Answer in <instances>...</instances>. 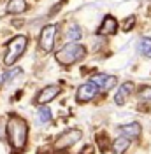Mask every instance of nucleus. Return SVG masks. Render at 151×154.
I'll return each instance as SVG.
<instances>
[{"instance_id": "f257e3e1", "label": "nucleus", "mask_w": 151, "mask_h": 154, "mask_svg": "<svg viewBox=\"0 0 151 154\" xmlns=\"http://www.w3.org/2000/svg\"><path fill=\"white\" fill-rule=\"evenodd\" d=\"M7 140H9L12 152H19L25 149L28 140V125L18 114H11L7 117Z\"/></svg>"}, {"instance_id": "f03ea898", "label": "nucleus", "mask_w": 151, "mask_h": 154, "mask_svg": "<svg viewBox=\"0 0 151 154\" xmlns=\"http://www.w3.org/2000/svg\"><path fill=\"white\" fill-rule=\"evenodd\" d=\"M86 56V48L79 42H69L62 49L56 51V60L63 67H70Z\"/></svg>"}, {"instance_id": "7ed1b4c3", "label": "nucleus", "mask_w": 151, "mask_h": 154, "mask_svg": "<svg viewBox=\"0 0 151 154\" xmlns=\"http://www.w3.org/2000/svg\"><path fill=\"white\" fill-rule=\"evenodd\" d=\"M27 44H28V38L25 35H16L14 38H11L7 42V48H5V54H4V63L11 67L18 61V58L25 53L27 49Z\"/></svg>"}, {"instance_id": "20e7f679", "label": "nucleus", "mask_w": 151, "mask_h": 154, "mask_svg": "<svg viewBox=\"0 0 151 154\" xmlns=\"http://www.w3.org/2000/svg\"><path fill=\"white\" fill-rule=\"evenodd\" d=\"M81 137H83V131H81V130H76V128L65 130V131L56 138L55 147H56L58 151H60V149H69V147H72L77 140H81Z\"/></svg>"}, {"instance_id": "39448f33", "label": "nucleus", "mask_w": 151, "mask_h": 154, "mask_svg": "<svg viewBox=\"0 0 151 154\" xmlns=\"http://www.w3.org/2000/svg\"><path fill=\"white\" fill-rule=\"evenodd\" d=\"M98 93H100V88L97 86L92 79H90V81H86L85 84H81V86L77 88V91H76V98H77V102L85 103V102L93 100Z\"/></svg>"}, {"instance_id": "423d86ee", "label": "nucleus", "mask_w": 151, "mask_h": 154, "mask_svg": "<svg viewBox=\"0 0 151 154\" xmlns=\"http://www.w3.org/2000/svg\"><path fill=\"white\" fill-rule=\"evenodd\" d=\"M55 37H56V26L55 25H47L42 28L40 32V37H39V46L42 51L49 53L53 46H55Z\"/></svg>"}, {"instance_id": "0eeeda50", "label": "nucleus", "mask_w": 151, "mask_h": 154, "mask_svg": "<svg viewBox=\"0 0 151 154\" xmlns=\"http://www.w3.org/2000/svg\"><path fill=\"white\" fill-rule=\"evenodd\" d=\"M60 93H62V86H58V84H49V86H46L37 95L35 103H37V105H46L49 102H53Z\"/></svg>"}, {"instance_id": "6e6552de", "label": "nucleus", "mask_w": 151, "mask_h": 154, "mask_svg": "<svg viewBox=\"0 0 151 154\" xmlns=\"http://www.w3.org/2000/svg\"><path fill=\"white\" fill-rule=\"evenodd\" d=\"M92 81L100 88V93H107V91H111V89L118 84V77L116 75H105V74H95V75L92 77Z\"/></svg>"}, {"instance_id": "1a4fd4ad", "label": "nucleus", "mask_w": 151, "mask_h": 154, "mask_svg": "<svg viewBox=\"0 0 151 154\" xmlns=\"http://www.w3.org/2000/svg\"><path fill=\"white\" fill-rule=\"evenodd\" d=\"M132 93H133V82H130V81L123 82L121 86L118 88L116 95H114V103H116V105H123Z\"/></svg>"}, {"instance_id": "9d476101", "label": "nucleus", "mask_w": 151, "mask_h": 154, "mask_svg": "<svg viewBox=\"0 0 151 154\" xmlns=\"http://www.w3.org/2000/svg\"><path fill=\"white\" fill-rule=\"evenodd\" d=\"M142 133V126L137 123V121H133V123H128V125H123L120 128V135L123 137H127L128 140H137Z\"/></svg>"}, {"instance_id": "9b49d317", "label": "nucleus", "mask_w": 151, "mask_h": 154, "mask_svg": "<svg viewBox=\"0 0 151 154\" xmlns=\"http://www.w3.org/2000/svg\"><path fill=\"white\" fill-rule=\"evenodd\" d=\"M116 32H118V21L114 19V16L107 14L102 21V25H100V28H98V33L100 35H114Z\"/></svg>"}, {"instance_id": "f8f14e48", "label": "nucleus", "mask_w": 151, "mask_h": 154, "mask_svg": "<svg viewBox=\"0 0 151 154\" xmlns=\"http://www.w3.org/2000/svg\"><path fill=\"white\" fill-rule=\"evenodd\" d=\"M28 9V4H27V0H9V4H7V14H21V12H25V11Z\"/></svg>"}, {"instance_id": "ddd939ff", "label": "nucleus", "mask_w": 151, "mask_h": 154, "mask_svg": "<svg viewBox=\"0 0 151 154\" xmlns=\"http://www.w3.org/2000/svg\"><path fill=\"white\" fill-rule=\"evenodd\" d=\"M137 53L144 58H151V37H141L137 42Z\"/></svg>"}, {"instance_id": "4468645a", "label": "nucleus", "mask_w": 151, "mask_h": 154, "mask_svg": "<svg viewBox=\"0 0 151 154\" xmlns=\"http://www.w3.org/2000/svg\"><path fill=\"white\" fill-rule=\"evenodd\" d=\"M130 147V140L127 138V137H123V135H120L116 140L113 142V152L114 154H123L127 149Z\"/></svg>"}, {"instance_id": "2eb2a0df", "label": "nucleus", "mask_w": 151, "mask_h": 154, "mask_svg": "<svg viewBox=\"0 0 151 154\" xmlns=\"http://www.w3.org/2000/svg\"><path fill=\"white\" fill-rule=\"evenodd\" d=\"M81 37H83V32H81L79 26H70V28L67 30V38L70 42H77Z\"/></svg>"}, {"instance_id": "dca6fc26", "label": "nucleus", "mask_w": 151, "mask_h": 154, "mask_svg": "<svg viewBox=\"0 0 151 154\" xmlns=\"http://www.w3.org/2000/svg\"><path fill=\"white\" fill-rule=\"evenodd\" d=\"M19 74H21V68H11V70H7V72L2 75V84H9L11 81L16 75H19Z\"/></svg>"}, {"instance_id": "f3484780", "label": "nucleus", "mask_w": 151, "mask_h": 154, "mask_svg": "<svg viewBox=\"0 0 151 154\" xmlns=\"http://www.w3.org/2000/svg\"><path fill=\"white\" fill-rule=\"evenodd\" d=\"M37 116H39V121H40V123H49L51 117H53L51 110H49V107H40L39 112H37Z\"/></svg>"}, {"instance_id": "a211bd4d", "label": "nucleus", "mask_w": 151, "mask_h": 154, "mask_svg": "<svg viewBox=\"0 0 151 154\" xmlns=\"http://www.w3.org/2000/svg\"><path fill=\"white\" fill-rule=\"evenodd\" d=\"M137 96H139L141 100H148V102H151V86H142L141 89H139Z\"/></svg>"}, {"instance_id": "6ab92c4d", "label": "nucleus", "mask_w": 151, "mask_h": 154, "mask_svg": "<svg viewBox=\"0 0 151 154\" xmlns=\"http://www.w3.org/2000/svg\"><path fill=\"white\" fill-rule=\"evenodd\" d=\"M133 23H135V18H133V16H128V18L125 19V23H123L121 28L125 30V32H128V30H130V28L133 26Z\"/></svg>"}, {"instance_id": "aec40b11", "label": "nucleus", "mask_w": 151, "mask_h": 154, "mask_svg": "<svg viewBox=\"0 0 151 154\" xmlns=\"http://www.w3.org/2000/svg\"><path fill=\"white\" fill-rule=\"evenodd\" d=\"M5 137H7V123L0 119V140H4Z\"/></svg>"}]
</instances>
